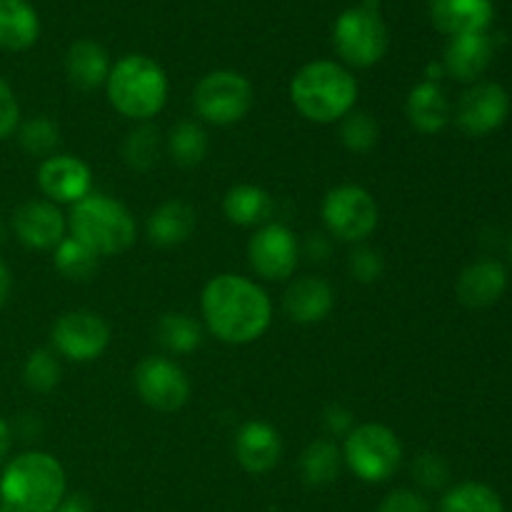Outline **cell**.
Wrapping results in <instances>:
<instances>
[{
	"label": "cell",
	"mask_w": 512,
	"mask_h": 512,
	"mask_svg": "<svg viewBox=\"0 0 512 512\" xmlns=\"http://www.w3.org/2000/svg\"><path fill=\"white\" fill-rule=\"evenodd\" d=\"M205 325L228 345H248L263 338L273 320L268 293L250 278L235 273L215 275L208 280L200 298Z\"/></svg>",
	"instance_id": "6da1fadb"
},
{
	"label": "cell",
	"mask_w": 512,
	"mask_h": 512,
	"mask_svg": "<svg viewBox=\"0 0 512 512\" xmlns=\"http://www.w3.org/2000/svg\"><path fill=\"white\" fill-rule=\"evenodd\" d=\"M63 465L40 450L18 455L0 475V505L8 512H53L65 500Z\"/></svg>",
	"instance_id": "7a4b0ae2"
},
{
	"label": "cell",
	"mask_w": 512,
	"mask_h": 512,
	"mask_svg": "<svg viewBox=\"0 0 512 512\" xmlns=\"http://www.w3.org/2000/svg\"><path fill=\"white\" fill-rule=\"evenodd\" d=\"M290 100L310 123H335L355 108L358 80L335 60H313L290 80Z\"/></svg>",
	"instance_id": "3957f363"
},
{
	"label": "cell",
	"mask_w": 512,
	"mask_h": 512,
	"mask_svg": "<svg viewBox=\"0 0 512 512\" xmlns=\"http://www.w3.org/2000/svg\"><path fill=\"white\" fill-rule=\"evenodd\" d=\"M105 93L123 118L148 123L168 103V75L148 55H125L110 68Z\"/></svg>",
	"instance_id": "277c9868"
},
{
	"label": "cell",
	"mask_w": 512,
	"mask_h": 512,
	"mask_svg": "<svg viewBox=\"0 0 512 512\" xmlns=\"http://www.w3.org/2000/svg\"><path fill=\"white\" fill-rule=\"evenodd\" d=\"M70 238L95 253H125L135 243V218L120 200L103 193H90L73 205L68 215Z\"/></svg>",
	"instance_id": "5b68a950"
},
{
	"label": "cell",
	"mask_w": 512,
	"mask_h": 512,
	"mask_svg": "<svg viewBox=\"0 0 512 512\" xmlns=\"http://www.w3.org/2000/svg\"><path fill=\"white\" fill-rule=\"evenodd\" d=\"M343 463L363 483H385L403 463V443L388 425H355L343 443Z\"/></svg>",
	"instance_id": "8992f818"
},
{
	"label": "cell",
	"mask_w": 512,
	"mask_h": 512,
	"mask_svg": "<svg viewBox=\"0 0 512 512\" xmlns=\"http://www.w3.org/2000/svg\"><path fill=\"white\" fill-rule=\"evenodd\" d=\"M333 45L340 58L355 68H370L388 53V28L383 15L370 3L348 8L338 15Z\"/></svg>",
	"instance_id": "52a82bcc"
},
{
	"label": "cell",
	"mask_w": 512,
	"mask_h": 512,
	"mask_svg": "<svg viewBox=\"0 0 512 512\" xmlns=\"http://www.w3.org/2000/svg\"><path fill=\"white\" fill-rule=\"evenodd\" d=\"M253 103V85L235 70H213L203 75L193 90L195 113L210 125L240 123L250 113Z\"/></svg>",
	"instance_id": "ba28073f"
},
{
	"label": "cell",
	"mask_w": 512,
	"mask_h": 512,
	"mask_svg": "<svg viewBox=\"0 0 512 512\" xmlns=\"http://www.w3.org/2000/svg\"><path fill=\"white\" fill-rule=\"evenodd\" d=\"M380 208L360 185H338L323 200V223L343 243H363L378 228Z\"/></svg>",
	"instance_id": "9c48e42d"
},
{
	"label": "cell",
	"mask_w": 512,
	"mask_h": 512,
	"mask_svg": "<svg viewBox=\"0 0 512 512\" xmlns=\"http://www.w3.org/2000/svg\"><path fill=\"white\" fill-rule=\"evenodd\" d=\"M135 390L148 408L160 413H175L190 398V380L175 360L163 355H148L133 373Z\"/></svg>",
	"instance_id": "30bf717a"
},
{
	"label": "cell",
	"mask_w": 512,
	"mask_h": 512,
	"mask_svg": "<svg viewBox=\"0 0 512 512\" xmlns=\"http://www.w3.org/2000/svg\"><path fill=\"white\" fill-rule=\"evenodd\" d=\"M55 353L73 363H90L100 358L110 343V325L93 310H70L53 325Z\"/></svg>",
	"instance_id": "8fae6325"
},
{
	"label": "cell",
	"mask_w": 512,
	"mask_h": 512,
	"mask_svg": "<svg viewBox=\"0 0 512 512\" xmlns=\"http://www.w3.org/2000/svg\"><path fill=\"white\" fill-rule=\"evenodd\" d=\"M298 258V240L283 223H265L248 243L250 268L263 280H288L298 268Z\"/></svg>",
	"instance_id": "7c38bea8"
},
{
	"label": "cell",
	"mask_w": 512,
	"mask_h": 512,
	"mask_svg": "<svg viewBox=\"0 0 512 512\" xmlns=\"http://www.w3.org/2000/svg\"><path fill=\"white\" fill-rule=\"evenodd\" d=\"M510 113V98L503 85L498 83H475L465 90L455 108V123L465 135H488L505 123Z\"/></svg>",
	"instance_id": "4fadbf2b"
},
{
	"label": "cell",
	"mask_w": 512,
	"mask_h": 512,
	"mask_svg": "<svg viewBox=\"0 0 512 512\" xmlns=\"http://www.w3.org/2000/svg\"><path fill=\"white\" fill-rule=\"evenodd\" d=\"M38 188L50 203L75 205L93 193V173L75 155H50L38 168Z\"/></svg>",
	"instance_id": "5bb4252c"
},
{
	"label": "cell",
	"mask_w": 512,
	"mask_h": 512,
	"mask_svg": "<svg viewBox=\"0 0 512 512\" xmlns=\"http://www.w3.org/2000/svg\"><path fill=\"white\" fill-rule=\"evenodd\" d=\"M13 228L25 248L55 250L60 240L65 238L68 220L60 213L58 205L50 203V200H30L15 210Z\"/></svg>",
	"instance_id": "9a60e30c"
},
{
	"label": "cell",
	"mask_w": 512,
	"mask_h": 512,
	"mask_svg": "<svg viewBox=\"0 0 512 512\" xmlns=\"http://www.w3.org/2000/svg\"><path fill=\"white\" fill-rule=\"evenodd\" d=\"M280 455H283V440L270 423L250 420L235 435V460L248 473H270L280 463Z\"/></svg>",
	"instance_id": "2e32d148"
},
{
	"label": "cell",
	"mask_w": 512,
	"mask_h": 512,
	"mask_svg": "<svg viewBox=\"0 0 512 512\" xmlns=\"http://www.w3.org/2000/svg\"><path fill=\"white\" fill-rule=\"evenodd\" d=\"M430 18L440 33H485L493 23V0H430Z\"/></svg>",
	"instance_id": "e0dca14e"
},
{
	"label": "cell",
	"mask_w": 512,
	"mask_h": 512,
	"mask_svg": "<svg viewBox=\"0 0 512 512\" xmlns=\"http://www.w3.org/2000/svg\"><path fill=\"white\" fill-rule=\"evenodd\" d=\"M333 305L335 293L330 288V283H325L323 278H313V275H305V278L295 280L285 290L283 298L285 313L298 325L323 323L330 315V310H333Z\"/></svg>",
	"instance_id": "ac0fdd59"
},
{
	"label": "cell",
	"mask_w": 512,
	"mask_h": 512,
	"mask_svg": "<svg viewBox=\"0 0 512 512\" xmlns=\"http://www.w3.org/2000/svg\"><path fill=\"white\" fill-rule=\"evenodd\" d=\"M493 40L488 33H468L450 38L445 48V70L460 83H475L493 60Z\"/></svg>",
	"instance_id": "d6986e66"
},
{
	"label": "cell",
	"mask_w": 512,
	"mask_h": 512,
	"mask_svg": "<svg viewBox=\"0 0 512 512\" xmlns=\"http://www.w3.org/2000/svg\"><path fill=\"white\" fill-rule=\"evenodd\" d=\"M505 288H508V273L495 260H478L468 265L455 285L460 303L468 308H490L503 298Z\"/></svg>",
	"instance_id": "ffe728a7"
},
{
	"label": "cell",
	"mask_w": 512,
	"mask_h": 512,
	"mask_svg": "<svg viewBox=\"0 0 512 512\" xmlns=\"http://www.w3.org/2000/svg\"><path fill=\"white\" fill-rule=\"evenodd\" d=\"M110 68L113 65H110L108 50L90 38L75 40L65 55V73L70 83L80 90H95L108 83Z\"/></svg>",
	"instance_id": "44dd1931"
},
{
	"label": "cell",
	"mask_w": 512,
	"mask_h": 512,
	"mask_svg": "<svg viewBox=\"0 0 512 512\" xmlns=\"http://www.w3.org/2000/svg\"><path fill=\"white\" fill-rule=\"evenodd\" d=\"M405 115L418 133H440L450 123V103L443 88L433 80H423V83L415 85L408 95V103H405Z\"/></svg>",
	"instance_id": "7402d4cb"
},
{
	"label": "cell",
	"mask_w": 512,
	"mask_h": 512,
	"mask_svg": "<svg viewBox=\"0 0 512 512\" xmlns=\"http://www.w3.org/2000/svg\"><path fill=\"white\" fill-rule=\"evenodd\" d=\"M198 215L183 200H168L158 205L148 218V238L160 248H173L185 243L195 233Z\"/></svg>",
	"instance_id": "603a6c76"
},
{
	"label": "cell",
	"mask_w": 512,
	"mask_h": 512,
	"mask_svg": "<svg viewBox=\"0 0 512 512\" xmlns=\"http://www.w3.org/2000/svg\"><path fill=\"white\" fill-rule=\"evenodd\" d=\"M40 18L28 0H0V48L20 53L35 45Z\"/></svg>",
	"instance_id": "cb8c5ba5"
},
{
	"label": "cell",
	"mask_w": 512,
	"mask_h": 512,
	"mask_svg": "<svg viewBox=\"0 0 512 512\" xmlns=\"http://www.w3.org/2000/svg\"><path fill=\"white\" fill-rule=\"evenodd\" d=\"M223 213L230 223L240 225V228H255V225L263 228L273 215V198L268 190L258 188V185H235L225 193Z\"/></svg>",
	"instance_id": "d4e9b609"
},
{
	"label": "cell",
	"mask_w": 512,
	"mask_h": 512,
	"mask_svg": "<svg viewBox=\"0 0 512 512\" xmlns=\"http://www.w3.org/2000/svg\"><path fill=\"white\" fill-rule=\"evenodd\" d=\"M340 465H343V450L333 440H313L300 455V475L313 488L333 483L340 475Z\"/></svg>",
	"instance_id": "484cf974"
},
{
	"label": "cell",
	"mask_w": 512,
	"mask_h": 512,
	"mask_svg": "<svg viewBox=\"0 0 512 512\" xmlns=\"http://www.w3.org/2000/svg\"><path fill=\"white\" fill-rule=\"evenodd\" d=\"M440 512H505V505L490 485L460 483L443 495Z\"/></svg>",
	"instance_id": "4316f807"
},
{
	"label": "cell",
	"mask_w": 512,
	"mask_h": 512,
	"mask_svg": "<svg viewBox=\"0 0 512 512\" xmlns=\"http://www.w3.org/2000/svg\"><path fill=\"white\" fill-rule=\"evenodd\" d=\"M158 340L168 353H193L203 343V328L188 313H165L158 323Z\"/></svg>",
	"instance_id": "83f0119b"
},
{
	"label": "cell",
	"mask_w": 512,
	"mask_h": 512,
	"mask_svg": "<svg viewBox=\"0 0 512 512\" xmlns=\"http://www.w3.org/2000/svg\"><path fill=\"white\" fill-rule=\"evenodd\" d=\"M168 153L173 163L183 165V168H195L208 155V133L203 125L193 123V120H183L175 125L168 135Z\"/></svg>",
	"instance_id": "f1b7e54d"
},
{
	"label": "cell",
	"mask_w": 512,
	"mask_h": 512,
	"mask_svg": "<svg viewBox=\"0 0 512 512\" xmlns=\"http://www.w3.org/2000/svg\"><path fill=\"white\" fill-rule=\"evenodd\" d=\"M160 155V130L150 123H140L138 128L130 130L123 145L125 163L133 170H150L158 163Z\"/></svg>",
	"instance_id": "f546056e"
},
{
	"label": "cell",
	"mask_w": 512,
	"mask_h": 512,
	"mask_svg": "<svg viewBox=\"0 0 512 512\" xmlns=\"http://www.w3.org/2000/svg\"><path fill=\"white\" fill-rule=\"evenodd\" d=\"M55 268L68 280H88L98 270V255L90 253L75 238H63L55 248Z\"/></svg>",
	"instance_id": "4dcf8cb0"
},
{
	"label": "cell",
	"mask_w": 512,
	"mask_h": 512,
	"mask_svg": "<svg viewBox=\"0 0 512 512\" xmlns=\"http://www.w3.org/2000/svg\"><path fill=\"white\" fill-rule=\"evenodd\" d=\"M18 140L23 150H28L35 158H50L60 143V128L48 115H35L18 125Z\"/></svg>",
	"instance_id": "1f68e13d"
},
{
	"label": "cell",
	"mask_w": 512,
	"mask_h": 512,
	"mask_svg": "<svg viewBox=\"0 0 512 512\" xmlns=\"http://www.w3.org/2000/svg\"><path fill=\"white\" fill-rule=\"evenodd\" d=\"M380 125L365 110H350L340 123V140L353 153H370L378 145Z\"/></svg>",
	"instance_id": "d6a6232c"
},
{
	"label": "cell",
	"mask_w": 512,
	"mask_h": 512,
	"mask_svg": "<svg viewBox=\"0 0 512 512\" xmlns=\"http://www.w3.org/2000/svg\"><path fill=\"white\" fill-rule=\"evenodd\" d=\"M23 380L35 393H50L60 383V363L53 350H35L25 360Z\"/></svg>",
	"instance_id": "836d02e7"
},
{
	"label": "cell",
	"mask_w": 512,
	"mask_h": 512,
	"mask_svg": "<svg viewBox=\"0 0 512 512\" xmlns=\"http://www.w3.org/2000/svg\"><path fill=\"white\" fill-rule=\"evenodd\" d=\"M413 478L415 483L428 490H440L450 478L448 463L435 453H420L413 460Z\"/></svg>",
	"instance_id": "e575fe53"
},
{
	"label": "cell",
	"mask_w": 512,
	"mask_h": 512,
	"mask_svg": "<svg viewBox=\"0 0 512 512\" xmlns=\"http://www.w3.org/2000/svg\"><path fill=\"white\" fill-rule=\"evenodd\" d=\"M350 275H353L358 283H375V280H380V275H383L385 270V263H383V255L378 253V250L373 248H358L353 255H350Z\"/></svg>",
	"instance_id": "d590c367"
},
{
	"label": "cell",
	"mask_w": 512,
	"mask_h": 512,
	"mask_svg": "<svg viewBox=\"0 0 512 512\" xmlns=\"http://www.w3.org/2000/svg\"><path fill=\"white\" fill-rule=\"evenodd\" d=\"M378 512H430V503L418 490L398 488L385 495Z\"/></svg>",
	"instance_id": "8d00e7d4"
},
{
	"label": "cell",
	"mask_w": 512,
	"mask_h": 512,
	"mask_svg": "<svg viewBox=\"0 0 512 512\" xmlns=\"http://www.w3.org/2000/svg\"><path fill=\"white\" fill-rule=\"evenodd\" d=\"M20 125V105L13 88L0 78V140H8Z\"/></svg>",
	"instance_id": "74e56055"
},
{
	"label": "cell",
	"mask_w": 512,
	"mask_h": 512,
	"mask_svg": "<svg viewBox=\"0 0 512 512\" xmlns=\"http://www.w3.org/2000/svg\"><path fill=\"white\" fill-rule=\"evenodd\" d=\"M325 428H328L330 435H343L345 438L355 428L353 413L348 408H343V405H330L325 410Z\"/></svg>",
	"instance_id": "f35d334b"
},
{
	"label": "cell",
	"mask_w": 512,
	"mask_h": 512,
	"mask_svg": "<svg viewBox=\"0 0 512 512\" xmlns=\"http://www.w3.org/2000/svg\"><path fill=\"white\" fill-rule=\"evenodd\" d=\"M53 512H90V503L83 495H73V498L63 500Z\"/></svg>",
	"instance_id": "ab89813d"
},
{
	"label": "cell",
	"mask_w": 512,
	"mask_h": 512,
	"mask_svg": "<svg viewBox=\"0 0 512 512\" xmlns=\"http://www.w3.org/2000/svg\"><path fill=\"white\" fill-rule=\"evenodd\" d=\"M10 443H13V438H10V428H8V423L0 418V465H3L5 458H8Z\"/></svg>",
	"instance_id": "60d3db41"
},
{
	"label": "cell",
	"mask_w": 512,
	"mask_h": 512,
	"mask_svg": "<svg viewBox=\"0 0 512 512\" xmlns=\"http://www.w3.org/2000/svg\"><path fill=\"white\" fill-rule=\"evenodd\" d=\"M10 285H13V278H10V270L5 268V263H0V305H5V300H8Z\"/></svg>",
	"instance_id": "b9f144b4"
},
{
	"label": "cell",
	"mask_w": 512,
	"mask_h": 512,
	"mask_svg": "<svg viewBox=\"0 0 512 512\" xmlns=\"http://www.w3.org/2000/svg\"><path fill=\"white\" fill-rule=\"evenodd\" d=\"M0 243H3V228H0Z\"/></svg>",
	"instance_id": "7bdbcfd3"
},
{
	"label": "cell",
	"mask_w": 512,
	"mask_h": 512,
	"mask_svg": "<svg viewBox=\"0 0 512 512\" xmlns=\"http://www.w3.org/2000/svg\"><path fill=\"white\" fill-rule=\"evenodd\" d=\"M0 512H8V510H5V508H3V505H0Z\"/></svg>",
	"instance_id": "ee69618b"
}]
</instances>
